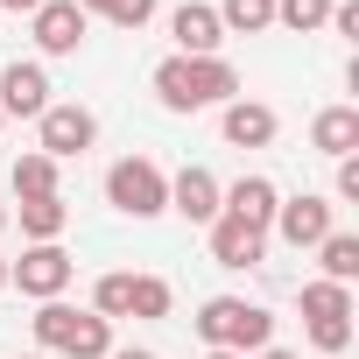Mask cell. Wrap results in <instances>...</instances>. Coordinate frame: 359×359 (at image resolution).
Returning <instances> with one entry per match:
<instances>
[{
    "label": "cell",
    "mask_w": 359,
    "mask_h": 359,
    "mask_svg": "<svg viewBox=\"0 0 359 359\" xmlns=\"http://www.w3.org/2000/svg\"><path fill=\"white\" fill-rule=\"evenodd\" d=\"M0 289H8V261H0Z\"/></svg>",
    "instance_id": "31"
},
{
    "label": "cell",
    "mask_w": 359,
    "mask_h": 359,
    "mask_svg": "<svg viewBox=\"0 0 359 359\" xmlns=\"http://www.w3.org/2000/svg\"><path fill=\"white\" fill-rule=\"evenodd\" d=\"M275 106H261V99H226V113H219V134L233 141V148H268L275 141Z\"/></svg>",
    "instance_id": "13"
},
{
    "label": "cell",
    "mask_w": 359,
    "mask_h": 359,
    "mask_svg": "<svg viewBox=\"0 0 359 359\" xmlns=\"http://www.w3.org/2000/svg\"><path fill=\"white\" fill-rule=\"evenodd\" d=\"M254 359H296V352H282V345H261V352H254Z\"/></svg>",
    "instance_id": "29"
},
{
    "label": "cell",
    "mask_w": 359,
    "mask_h": 359,
    "mask_svg": "<svg viewBox=\"0 0 359 359\" xmlns=\"http://www.w3.org/2000/svg\"><path fill=\"white\" fill-rule=\"evenodd\" d=\"M36 345L64 352V359H106L113 352V324L99 310H71V303H43L36 310Z\"/></svg>",
    "instance_id": "3"
},
{
    "label": "cell",
    "mask_w": 359,
    "mask_h": 359,
    "mask_svg": "<svg viewBox=\"0 0 359 359\" xmlns=\"http://www.w3.org/2000/svg\"><path fill=\"white\" fill-rule=\"evenodd\" d=\"M22 359H43V352H22Z\"/></svg>",
    "instance_id": "33"
},
{
    "label": "cell",
    "mask_w": 359,
    "mask_h": 359,
    "mask_svg": "<svg viewBox=\"0 0 359 359\" xmlns=\"http://www.w3.org/2000/svg\"><path fill=\"white\" fill-rule=\"evenodd\" d=\"M169 36H176V57H219V43H226V29H219V15L205 0H184L169 15Z\"/></svg>",
    "instance_id": "12"
},
{
    "label": "cell",
    "mask_w": 359,
    "mask_h": 359,
    "mask_svg": "<svg viewBox=\"0 0 359 359\" xmlns=\"http://www.w3.org/2000/svg\"><path fill=\"white\" fill-rule=\"evenodd\" d=\"M0 8H15V15H36V8H43V0H0Z\"/></svg>",
    "instance_id": "28"
},
{
    "label": "cell",
    "mask_w": 359,
    "mask_h": 359,
    "mask_svg": "<svg viewBox=\"0 0 359 359\" xmlns=\"http://www.w3.org/2000/svg\"><path fill=\"white\" fill-rule=\"evenodd\" d=\"M310 345H317V352H345V345H352V317H331V324H310Z\"/></svg>",
    "instance_id": "24"
},
{
    "label": "cell",
    "mask_w": 359,
    "mask_h": 359,
    "mask_svg": "<svg viewBox=\"0 0 359 359\" xmlns=\"http://www.w3.org/2000/svg\"><path fill=\"white\" fill-rule=\"evenodd\" d=\"M0 233H8V205H0Z\"/></svg>",
    "instance_id": "32"
},
{
    "label": "cell",
    "mask_w": 359,
    "mask_h": 359,
    "mask_svg": "<svg viewBox=\"0 0 359 359\" xmlns=\"http://www.w3.org/2000/svg\"><path fill=\"white\" fill-rule=\"evenodd\" d=\"M303 317H310V324L352 317V289H345V282H303Z\"/></svg>",
    "instance_id": "19"
},
{
    "label": "cell",
    "mask_w": 359,
    "mask_h": 359,
    "mask_svg": "<svg viewBox=\"0 0 359 359\" xmlns=\"http://www.w3.org/2000/svg\"><path fill=\"white\" fill-rule=\"evenodd\" d=\"M331 29L338 36H359V8H352V0H331Z\"/></svg>",
    "instance_id": "25"
},
{
    "label": "cell",
    "mask_w": 359,
    "mask_h": 359,
    "mask_svg": "<svg viewBox=\"0 0 359 359\" xmlns=\"http://www.w3.org/2000/svg\"><path fill=\"white\" fill-rule=\"evenodd\" d=\"M15 198H57V162H50L43 148L15 162Z\"/></svg>",
    "instance_id": "20"
},
{
    "label": "cell",
    "mask_w": 359,
    "mask_h": 359,
    "mask_svg": "<svg viewBox=\"0 0 359 359\" xmlns=\"http://www.w3.org/2000/svg\"><path fill=\"white\" fill-rule=\"evenodd\" d=\"M261 254H268V233H254V226H240V219H226V212L212 219V261H219V268H254Z\"/></svg>",
    "instance_id": "14"
},
{
    "label": "cell",
    "mask_w": 359,
    "mask_h": 359,
    "mask_svg": "<svg viewBox=\"0 0 359 359\" xmlns=\"http://www.w3.org/2000/svg\"><path fill=\"white\" fill-rule=\"evenodd\" d=\"M310 148L345 162V155L359 148V106H324V113L310 120Z\"/></svg>",
    "instance_id": "15"
},
{
    "label": "cell",
    "mask_w": 359,
    "mask_h": 359,
    "mask_svg": "<svg viewBox=\"0 0 359 359\" xmlns=\"http://www.w3.org/2000/svg\"><path fill=\"white\" fill-rule=\"evenodd\" d=\"M275 22L296 29V36H317L331 22V0H275Z\"/></svg>",
    "instance_id": "22"
},
{
    "label": "cell",
    "mask_w": 359,
    "mask_h": 359,
    "mask_svg": "<svg viewBox=\"0 0 359 359\" xmlns=\"http://www.w3.org/2000/svg\"><path fill=\"white\" fill-rule=\"evenodd\" d=\"M85 15H106L113 29H148L155 22V0H78Z\"/></svg>",
    "instance_id": "21"
},
{
    "label": "cell",
    "mask_w": 359,
    "mask_h": 359,
    "mask_svg": "<svg viewBox=\"0 0 359 359\" xmlns=\"http://www.w3.org/2000/svg\"><path fill=\"white\" fill-rule=\"evenodd\" d=\"M240 92V71L226 57H162L155 64V99L169 113H198V106H226Z\"/></svg>",
    "instance_id": "1"
},
{
    "label": "cell",
    "mask_w": 359,
    "mask_h": 359,
    "mask_svg": "<svg viewBox=\"0 0 359 359\" xmlns=\"http://www.w3.org/2000/svg\"><path fill=\"white\" fill-rule=\"evenodd\" d=\"M275 205H282V191L268 184V176H240L233 191H219V212H226V219H240V226H254V233H268V226H275Z\"/></svg>",
    "instance_id": "10"
},
{
    "label": "cell",
    "mask_w": 359,
    "mask_h": 359,
    "mask_svg": "<svg viewBox=\"0 0 359 359\" xmlns=\"http://www.w3.org/2000/svg\"><path fill=\"white\" fill-rule=\"evenodd\" d=\"M275 233H282L296 254H303V247H317L324 233H338V226H331V198H317V191L282 198V205H275Z\"/></svg>",
    "instance_id": "6"
},
{
    "label": "cell",
    "mask_w": 359,
    "mask_h": 359,
    "mask_svg": "<svg viewBox=\"0 0 359 359\" xmlns=\"http://www.w3.org/2000/svg\"><path fill=\"white\" fill-rule=\"evenodd\" d=\"M0 113L43 120L50 113V71L43 64H8V71H0Z\"/></svg>",
    "instance_id": "9"
},
{
    "label": "cell",
    "mask_w": 359,
    "mask_h": 359,
    "mask_svg": "<svg viewBox=\"0 0 359 359\" xmlns=\"http://www.w3.org/2000/svg\"><path fill=\"white\" fill-rule=\"evenodd\" d=\"M85 29H92V15L78 8V0H43L36 8V50L43 57H71L85 43Z\"/></svg>",
    "instance_id": "7"
},
{
    "label": "cell",
    "mask_w": 359,
    "mask_h": 359,
    "mask_svg": "<svg viewBox=\"0 0 359 359\" xmlns=\"http://www.w3.org/2000/svg\"><path fill=\"white\" fill-rule=\"evenodd\" d=\"M64 219H71L64 191H57V198H22V233H29V247L57 240V233H64Z\"/></svg>",
    "instance_id": "16"
},
{
    "label": "cell",
    "mask_w": 359,
    "mask_h": 359,
    "mask_svg": "<svg viewBox=\"0 0 359 359\" xmlns=\"http://www.w3.org/2000/svg\"><path fill=\"white\" fill-rule=\"evenodd\" d=\"M71 275H78V261H71L57 240H43V247H29L22 261H8V282H15L22 296H36V303H57V296L71 289Z\"/></svg>",
    "instance_id": "5"
},
{
    "label": "cell",
    "mask_w": 359,
    "mask_h": 359,
    "mask_svg": "<svg viewBox=\"0 0 359 359\" xmlns=\"http://www.w3.org/2000/svg\"><path fill=\"white\" fill-rule=\"evenodd\" d=\"M169 212H184L191 226H212V219H219V176L198 169V162L176 169V176H169Z\"/></svg>",
    "instance_id": "11"
},
{
    "label": "cell",
    "mask_w": 359,
    "mask_h": 359,
    "mask_svg": "<svg viewBox=\"0 0 359 359\" xmlns=\"http://www.w3.org/2000/svg\"><path fill=\"white\" fill-rule=\"evenodd\" d=\"M106 359H155V352H148V345H113Z\"/></svg>",
    "instance_id": "27"
},
{
    "label": "cell",
    "mask_w": 359,
    "mask_h": 359,
    "mask_svg": "<svg viewBox=\"0 0 359 359\" xmlns=\"http://www.w3.org/2000/svg\"><path fill=\"white\" fill-rule=\"evenodd\" d=\"M338 198H345V205H359V162H352V155L338 162Z\"/></svg>",
    "instance_id": "26"
},
{
    "label": "cell",
    "mask_w": 359,
    "mask_h": 359,
    "mask_svg": "<svg viewBox=\"0 0 359 359\" xmlns=\"http://www.w3.org/2000/svg\"><path fill=\"white\" fill-rule=\"evenodd\" d=\"M198 338H205V352H261V345H275V317L261 310V303H247V296H212L205 310H198Z\"/></svg>",
    "instance_id": "2"
},
{
    "label": "cell",
    "mask_w": 359,
    "mask_h": 359,
    "mask_svg": "<svg viewBox=\"0 0 359 359\" xmlns=\"http://www.w3.org/2000/svg\"><path fill=\"white\" fill-rule=\"evenodd\" d=\"M212 15L226 36H261V29H275V0H219Z\"/></svg>",
    "instance_id": "17"
},
{
    "label": "cell",
    "mask_w": 359,
    "mask_h": 359,
    "mask_svg": "<svg viewBox=\"0 0 359 359\" xmlns=\"http://www.w3.org/2000/svg\"><path fill=\"white\" fill-rule=\"evenodd\" d=\"M99 141V120L85 113V106H50L43 113V155L50 162H71V155H85Z\"/></svg>",
    "instance_id": "8"
},
{
    "label": "cell",
    "mask_w": 359,
    "mask_h": 359,
    "mask_svg": "<svg viewBox=\"0 0 359 359\" xmlns=\"http://www.w3.org/2000/svg\"><path fill=\"white\" fill-rule=\"evenodd\" d=\"M317 261H324V282H345L352 289V275H359V233H324L317 240Z\"/></svg>",
    "instance_id": "18"
},
{
    "label": "cell",
    "mask_w": 359,
    "mask_h": 359,
    "mask_svg": "<svg viewBox=\"0 0 359 359\" xmlns=\"http://www.w3.org/2000/svg\"><path fill=\"white\" fill-rule=\"evenodd\" d=\"M106 205L127 212V219H155V212H169V176L148 155H127V162L106 169Z\"/></svg>",
    "instance_id": "4"
},
{
    "label": "cell",
    "mask_w": 359,
    "mask_h": 359,
    "mask_svg": "<svg viewBox=\"0 0 359 359\" xmlns=\"http://www.w3.org/2000/svg\"><path fill=\"white\" fill-rule=\"evenodd\" d=\"M205 359H240V352H205Z\"/></svg>",
    "instance_id": "30"
},
{
    "label": "cell",
    "mask_w": 359,
    "mask_h": 359,
    "mask_svg": "<svg viewBox=\"0 0 359 359\" xmlns=\"http://www.w3.org/2000/svg\"><path fill=\"white\" fill-rule=\"evenodd\" d=\"M0 127H8V113H0Z\"/></svg>",
    "instance_id": "34"
},
{
    "label": "cell",
    "mask_w": 359,
    "mask_h": 359,
    "mask_svg": "<svg viewBox=\"0 0 359 359\" xmlns=\"http://www.w3.org/2000/svg\"><path fill=\"white\" fill-rule=\"evenodd\" d=\"M169 282L162 275H134V296H127V317H169Z\"/></svg>",
    "instance_id": "23"
}]
</instances>
